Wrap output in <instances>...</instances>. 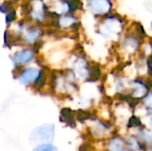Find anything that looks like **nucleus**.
<instances>
[{"label":"nucleus","mask_w":152,"mask_h":151,"mask_svg":"<svg viewBox=\"0 0 152 151\" xmlns=\"http://www.w3.org/2000/svg\"><path fill=\"white\" fill-rule=\"evenodd\" d=\"M87 136L96 143H102L118 132L111 119L104 118L99 115H90L84 120Z\"/></svg>","instance_id":"1"},{"label":"nucleus","mask_w":152,"mask_h":151,"mask_svg":"<svg viewBox=\"0 0 152 151\" xmlns=\"http://www.w3.org/2000/svg\"><path fill=\"white\" fill-rule=\"evenodd\" d=\"M151 90L152 79L151 77H134L130 78L125 96L117 101L127 102L135 108Z\"/></svg>","instance_id":"2"},{"label":"nucleus","mask_w":152,"mask_h":151,"mask_svg":"<svg viewBox=\"0 0 152 151\" xmlns=\"http://www.w3.org/2000/svg\"><path fill=\"white\" fill-rule=\"evenodd\" d=\"M129 80L130 77L123 71H112L109 74L103 85L106 94L117 100L121 99L127 91Z\"/></svg>","instance_id":"3"},{"label":"nucleus","mask_w":152,"mask_h":151,"mask_svg":"<svg viewBox=\"0 0 152 151\" xmlns=\"http://www.w3.org/2000/svg\"><path fill=\"white\" fill-rule=\"evenodd\" d=\"M143 44V36L136 34H127L119 41L118 51L121 57L131 61L132 59L137 58L141 53Z\"/></svg>","instance_id":"4"},{"label":"nucleus","mask_w":152,"mask_h":151,"mask_svg":"<svg viewBox=\"0 0 152 151\" xmlns=\"http://www.w3.org/2000/svg\"><path fill=\"white\" fill-rule=\"evenodd\" d=\"M55 136V126L53 124H45L36 127L31 134L30 141L36 144L51 143Z\"/></svg>","instance_id":"5"},{"label":"nucleus","mask_w":152,"mask_h":151,"mask_svg":"<svg viewBox=\"0 0 152 151\" xmlns=\"http://www.w3.org/2000/svg\"><path fill=\"white\" fill-rule=\"evenodd\" d=\"M102 148L108 151H130L125 135L122 133H116L110 138L102 142Z\"/></svg>","instance_id":"6"},{"label":"nucleus","mask_w":152,"mask_h":151,"mask_svg":"<svg viewBox=\"0 0 152 151\" xmlns=\"http://www.w3.org/2000/svg\"><path fill=\"white\" fill-rule=\"evenodd\" d=\"M134 112L142 120L152 117V90L144 97V99L135 106Z\"/></svg>","instance_id":"7"},{"label":"nucleus","mask_w":152,"mask_h":151,"mask_svg":"<svg viewBox=\"0 0 152 151\" xmlns=\"http://www.w3.org/2000/svg\"><path fill=\"white\" fill-rule=\"evenodd\" d=\"M121 26L114 20L105 21L99 29V34L105 39H113L120 34Z\"/></svg>","instance_id":"8"},{"label":"nucleus","mask_w":152,"mask_h":151,"mask_svg":"<svg viewBox=\"0 0 152 151\" xmlns=\"http://www.w3.org/2000/svg\"><path fill=\"white\" fill-rule=\"evenodd\" d=\"M43 71L36 68H28L20 71L19 74V81L21 85H34L43 75Z\"/></svg>","instance_id":"9"},{"label":"nucleus","mask_w":152,"mask_h":151,"mask_svg":"<svg viewBox=\"0 0 152 151\" xmlns=\"http://www.w3.org/2000/svg\"><path fill=\"white\" fill-rule=\"evenodd\" d=\"M33 57H34V52L32 50L30 49L21 50L13 55L12 62L16 67L24 66L27 63H29L33 60Z\"/></svg>","instance_id":"10"},{"label":"nucleus","mask_w":152,"mask_h":151,"mask_svg":"<svg viewBox=\"0 0 152 151\" xmlns=\"http://www.w3.org/2000/svg\"><path fill=\"white\" fill-rule=\"evenodd\" d=\"M32 151H58V150L52 143H45L37 145Z\"/></svg>","instance_id":"11"},{"label":"nucleus","mask_w":152,"mask_h":151,"mask_svg":"<svg viewBox=\"0 0 152 151\" xmlns=\"http://www.w3.org/2000/svg\"><path fill=\"white\" fill-rule=\"evenodd\" d=\"M61 116L63 117L64 120L66 122H69V121H73V118L75 117L73 111L70 109H64L61 110Z\"/></svg>","instance_id":"12"},{"label":"nucleus","mask_w":152,"mask_h":151,"mask_svg":"<svg viewBox=\"0 0 152 151\" xmlns=\"http://www.w3.org/2000/svg\"><path fill=\"white\" fill-rule=\"evenodd\" d=\"M74 22V19L72 17H63L60 20V24L62 27H69L72 25Z\"/></svg>","instance_id":"13"},{"label":"nucleus","mask_w":152,"mask_h":151,"mask_svg":"<svg viewBox=\"0 0 152 151\" xmlns=\"http://www.w3.org/2000/svg\"><path fill=\"white\" fill-rule=\"evenodd\" d=\"M38 36H39V30H33V31L29 32V33L27 35V36H26L27 42H28V43L34 42V41L37 39V37Z\"/></svg>","instance_id":"14"},{"label":"nucleus","mask_w":152,"mask_h":151,"mask_svg":"<svg viewBox=\"0 0 152 151\" xmlns=\"http://www.w3.org/2000/svg\"><path fill=\"white\" fill-rule=\"evenodd\" d=\"M143 122H144V124H145L146 126H148L149 128L152 129V117H149V118L144 119Z\"/></svg>","instance_id":"15"},{"label":"nucleus","mask_w":152,"mask_h":151,"mask_svg":"<svg viewBox=\"0 0 152 151\" xmlns=\"http://www.w3.org/2000/svg\"><path fill=\"white\" fill-rule=\"evenodd\" d=\"M14 18V12H12L10 14H8L7 15V17H6V21H11V20H12V19Z\"/></svg>","instance_id":"16"},{"label":"nucleus","mask_w":152,"mask_h":151,"mask_svg":"<svg viewBox=\"0 0 152 151\" xmlns=\"http://www.w3.org/2000/svg\"><path fill=\"white\" fill-rule=\"evenodd\" d=\"M150 77L152 79V59L151 60V65H150Z\"/></svg>","instance_id":"17"},{"label":"nucleus","mask_w":152,"mask_h":151,"mask_svg":"<svg viewBox=\"0 0 152 151\" xmlns=\"http://www.w3.org/2000/svg\"><path fill=\"white\" fill-rule=\"evenodd\" d=\"M95 151H108V150H104V149L101 148L100 150H95Z\"/></svg>","instance_id":"18"},{"label":"nucleus","mask_w":152,"mask_h":151,"mask_svg":"<svg viewBox=\"0 0 152 151\" xmlns=\"http://www.w3.org/2000/svg\"><path fill=\"white\" fill-rule=\"evenodd\" d=\"M151 30L152 31V21H151Z\"/></svg>","instance_id":"19"}]
</instances>
